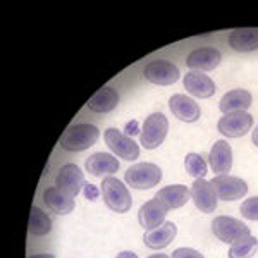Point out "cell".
Instances as JSON below:
<instances>
[{"label":"cell","mask_w":258,"mask_h":258,"mask_svg":"<svg viewBox=\"0 0 258 258\" xmlns=\"http://www.w3.org/2000/svg\"><path fill=\"white\" fill-rule=\"evenodd\" d=\"M167 212L169 210L165 209L157 198L145 202L138 212V220H140L141 227L147 229V231H153V229L160 227L162 224L165 222Z\"/></svg>","instance_id":"cell-13"},{"label":"cell","mask_w":258,"mask_h":258,"mask_svg":"<svg viewBox=\"0 0 258 258\" xmlns=\"http://www.w3.org/2000/svg\"><path fill=\"white\" fill-rule=\"evenodd\" d=\"M102 197L103 202L107 203L110 210L119 212V214H124L131 209L133 205V198L131 193L127 191L126 184L122 181H119L117 177H103L102 181Z\"/></svg>","instance_id":"cell-2"},{"label":"cell","mask_w":258,"mask_h":258,"mask_svg":"<svg viewBox=\"0 0 258 258\" xmlns=\"http://www.w3.org/2000/svg\"><path fill=\"white\" fill-rule=\"evenodd\" d=\"M43 203L48 207L53 214H59V215H66L71 214L74 210V198L68 197L66 193H62L59 188L55 186H50L43 191Z\"/></svg>","instance_id":"cell-21"},{"label":"cell","mask_w":258,"mask_h":258,"mask_svg":"<svg viewBox=\"0 0 258 258\" xmlns=\"http://www.w3.org/2000/svg\"><path fill=\"white\" fill-rule=\"evenodd\" d=\"M169 131V120L162 112H153L143 122L140 133V140L147 150H155L164 143Z\"/></svg>","instance_id":"cell-4"},{"label":"cell","mask_w":258,"mask_h":258,"mask_svg":"<svg viewBox=\"0 0 258 258\" xmlns=\"http://www.w3.org/2000/svg\"><path fill=\"white\" fill-rule=\"evenodd\" d=\"M86 170L97 177H105V176L109 177L119 170V162L110 153L98 152L88 157V160H86Z\"/></svg>","instance_id":"cell-18"},{"label":"cell","mask_w":258,"mask_h":258,"mask_svg":"<svg viewBox=\"0 0 258 258\" xmlns=\"http://www.w3.org/2000/svg\"><path fill=\"white\" fill-rule=\"evenodd\" d=\"M85 186H86V179L76 164L62 165L55 176V188H59L62 193H66L71 198L83 193Z\"/></svg>","instance_id":"cell-6"},{"label":"cell","mask_w":258,"mask_h":258,"mask_svg":"<svg viewBox=\"0 0 258 258\" xmlns=\"http://www.w3.org/2000/svg\"><path fill=\"white\" fill-rule=\"evenodd\" d=\"M28 258H55L53 255H48V253H40V255H31Z\"/></svg>","instance_id":"cell-33"},{"label":"cell","mask_w":258,"mask_h":258,"mask_svg":"<svg viewBox=\"0 0 258 258\" xmlns=\"http://www.w3.org/2000/svg\"><path fill=\"white\" fill-rule=\"evenodd\" d=\"M210 167L215 176H226L232 167V148L226 140H219L214 143L209 155Z\"/></svg>","instance_id":"cell-14"},{"label":"cell","mask_w":258,"mask_h":258,"mask_svg":"<svg viewBox=\"0 0 258 258\" xmlns=\"http://www.w3.org/2000/svg\"><path fill=\"white\" fill-rule=\"evenodd\" d=\"M170 258H205L200 251L197 249H191V248H177L174 249L172 256Z\"/></svg>","instance_id":"cell-28"},{"label":"cell","mask_w":258,"mask_h":258,"mask_svg":"<svg viewBox=\"0 0 258 258\" xmlns=\"http://www.w3.org/2000/svg\"><path fill=\"white\" fill-rule=\"evenodd\" d=\"M28 231H30L31 236H38V238L40 236H47L52 231V219L40 207H31Z\"/></svg>","instance_id":"cell-24"},{"label":"cell","mask_w":258,"mask_h":258,"mask_svg":"<svg viewBox=\"0 0 258 258\" xmlns=\"http://www.w3.org/2000/svg\"><path fill=\"white\" fill-rule=\"evenodd\" d=\"M105 138V145L112 150V153H115L120 159L127 162H135L140 157V147L131 136H127L126 133L119 131L115 127H109L103 133Z\"/></svg>","instance_id":"cell-5"},{"label":"cell","mask_w":258,"mask_h":258,"mask_svg":"<svg viewBox=\"0 0 258 258\" xmlns=\"http://www.w3.org/2000/svg\"><path fill=\"white\" fill-rule=\"evenodd\" d=\"M184 167H186V172L189 176H193L195 179H205L207 176V160L203 159L202 155L198 153H188L184 159Z\"/></svg>","instance_id":"cell-26"},{"label":"cell","mask_w":258,"mask_h":258,"mask_svg":"<svg viewBox=\"0 0 258 258\" xmlns=\"http://www.w3.org/2000/svg\"><path fill=\"white\" fill-rule=\"evenodd\" d=\"M253 126V117L246 110H236L224 114L219 119V131L220 135L227 138H239L244 136Z\"/></svg>","instance_id":"cell-8"},{"label":"cell","mask_w":258,"mask_h":258,"mask_svg":"<svg viewBox=\"0 0 258 258\" xmlns=\"http://www.w3.org/2000/svg\"><path fill=\"white\" fill-rule=\"evenodd\" d=\"M124 179L131 188L145 191V189H152L155 188L162 179V170L159 165L150 164V162H140V164L131 165L126 174H124Z\"/></svg>","instance_id":"cell-3"},{"label":"cell","mask_w":258,"mask_h":258,"mask_svg":"<svg viewBox=\"0 0 258 258\" xmlns=\"http://www.w3.org/2000/svg\"><path fill=\"white\" fill-rule=\"evenodd\" d=\"M169 109L182 122H195L202 115L198 103L186 95H172L169 100Z\"/></svg>","instance_id":"cell-16"},{"label":"cell","mask_w":258,"mask_h":258,"mask_svg":"<svg viewBox=\"0 0 258 258\" xmlns=\"http://www.w3.org/2000/svg\"><path fill=\"white\" fill-rule=\"evenodd\" d=\"M184 88L197 98H210L215 93V83L202 71H191L184 76Z\"/></svg>","instance_id":"cell-17"},{"label":"cell","mask_w":258,"mask_h":258,"mask_svg":"<svg viewBox=\"0 0 258 258\" xmlns=\"http://www.w3.org/2000/svg\"><path fill=\"white\" fill-rule=\"evenodd\" d=\"M212 231L217 236V239L224 241V243H234L236 239L249 234V227L246 224L234 217H229V215L215 217L212 222Z\"/></svg>","instance_id":"cell-9"},{"label":"cell","mask_w":258,"mask_h":258,"mask_svg":"<svg viewBox=\"0 0 258 258\" xmlns=\"http://www.w3.org/2000/svg\"><path fill=\"white\" fill-rule=\"evenodd\" d=\"M148 258H170V256L165 255V253H155V255H150Z\"/></svg>","instance_id":"cell-34"},{"label":"cell","mask_w":258,"mask_h":258,"mask_svg":"<svg viewBox=\"0 0 258 258\" xmlns=\"http://www.w3.org/2000/svg\"><path fill=\"white\" fill-rule=\"evenodd\" d=\"M258 248V239L255 236L248 234L243 236V238L236 239L234 243H231V248H229V258H251L255 255Z\"/></svg>","instance_id":"cell-25"},{"label":"cell","mask_w":258,"mask_h":258,"mask_svg":"<svg viewBox=\"0 0 258 258\" xmlns=\"http://www.w3.org/2000/svg\"><path fill=\"white\" fill-rule=\"evenodd\" d=\"M177 234V227L174 222H164L160 227L147 231L143 236V243L152 249H162L169 246Z\"/></svg>","instance_id":"cell-19"},{"label":"cell","mask_w":258,"mask_h":258,"mask_svg":"<svg viewBox=\"0 0 258 258\" xmlns=\"http://www.w3.org/2000/svg\"><path fill=\"white\" fill-rule=\"evenodd\" d=\"M229 47L236 52L258 50V28H239L229 35Z\"/></svg>","instance_id":"cell-20"},{"label":"cell","mask_w":258,"mask_h":258,"mask_svg":"<svg viewBox=\"0 0 258 258\" xmlns=\"http://www.w3.org/2000/svg\"><path fill=\"white\" fill-rule=\"evenodd\" d=\"M251 93L248 90H231L220 98L219 102V109L224 114L229 112H236V110H246L251 105Z\"/></svg>","instance_id":"cell-23"},{"label":"cell","mask_w":258,"mask_h":258,"mask_svg":"<svg viewBox=\"0 0 258 258\" xmlns=\"http://www.w3.org/2000/svg\"><path fill=\"white\" fill-rule=\"evenodd\" d=\"M222 60V55H220V50L212 48V47H203V48H197L193 52H189V55L186 57V66L193 71H202V73H207V71H214Z\"/></svg>","instance_id":"cell-12"},{"label":"cell","mask_w":258,"mask_h":258,"mask_svg":"<svg viewBox=\"0 0 258 258\" xmlns=\"http://www.w3.org/2000/svg\"><path fill=\"white\" fill-rule=\"evenodd\" d=\"M191 198H193L197 209L202 210L203 214H212L217 209V193L210 184V181L195 179L193 186H191Z\"/></svg>","instance_id":"cell-11"},{"label":"cell","mask_w":258,"mask_h":258,"mask_svg":"<svg viewBox=\"0 0 258 258\" xmlns=\"http://www.w3.org/2000/svg\"><path fill=\"white\" fill-rule=\"evenodd\" d=\"M117 258H138V255L136 253H133V251H120Z\"/></svg>","instance_id":"cell-31"},{"label":"cell","mask_w":258,"mask_h":258,"mask_svg":"<svg viewBox=\"0 0 258 258\" xmlns=\"http://www.w3.org/2000/svg\"><path fill=\"white\" fill-rule=\"evenodd\" d=\"M136 131H138V124H136V120H133V122H129V124H127V127H126V135L129 136V135H133V133H135V135H136Z\"/></svg>","instance_id":"cell-30"},{"label":"cell","mask_w":258,"mask_h":258,"mask_svg":"<svg viewBox=\"0 0 258 258\" xmlns=\"http://www.w3.org/2000/svg\"><path fill=\"white\" fill-rule=\"evenodd\" d=\"M143 76L152 83V85H159V86H169L174 85L181 73H179L177 66L172 64L169 60L159 59V60H152L148 62L143 68Z\"/></svg>","instance_id":"cell-7"},{"label":"cell","mask_w":258,"mask_h":258,"mask_svg":"<svg viewBox=\"0 0 258 258\" xmlns=\"http://www.w3.org/2000/svg\"><path fill=\"white\" fill-rule=\"evenodd\" d=\"M100 138V129L95 124L80 122L73 124L60 136L59 145L66 152H85L93 147Z\"/></svg>","instance_id":"cell-1"},{"label":"cell","mask_w":258,"mask_h":258,"mask_svg":"<svg viewBox=\"0 0 258 258\" xmlns=\"http://www.w3.org/2000/svg\"><path fill=\"white\" fill-rule=\"evenodd\" d=\"M119 103V93L110 86H103L97 93H93V97L88 100V109L97 112V114H107L112 112Z\"/></svg>","instance_id":"cell-22"},{"label":"cell","mask_w":258,"mask_h":258,"mask_svg":"<svg viewBox=\"0 0 258 258\" xmlns=\"http://www.w3.org/2000/svg\"><path fill=\"white\" fill-rule=\"evenodd\" d=\"M189 197H191V189L184 184L165 186V188L157 191V195H155V198L159 200L167 210H176V209L184 207L186 203L189 202Z\"/></svg>","instance_id":"cell-15"},{"label":"cell","mask_w":258,"mask_h":258,"mask_svg":"<svg viewBox=\"0 0 258 258\" xmlns=\"http://www.w3.org/2000/svg\"><path fill=\"white\" fill-rule=\"evenodd\" d=\"M251 141H253V145L255 147H258V126L253 129V135H251Z\"/></svg>","instance_id":"cell-32"},{"label":"cell","mask_w":258,"mask_h":258,"mask_svg":"<svg viewBox=\"0 0 258 258\" xmlns=\"http://www.w3.org/2000/svg\"><path fill=\"white\" fill-rule=\"evenodd\" d=\"M241 215L248 220H258V197H251L241 203Z\"/></svg>","instance_id":"cell-27"},{"label":"cell","mask_w":258,"mask_h":258,"mask_svg":"<svg viewBox=\"0 0 258 258\" xmlns=\"http://www.w3.org/2000/svg\"><path fill=\"white\" fill-rule=\"evenodd\" d=\"M214 186L217 198L222 202H234V200L243 198L248 193V184L239 177L232 176H215L210 181Z\"/></svg>","instance_id":"cell-10"},{"label":"cell","mask_w":258,"mask_h":258,"mask_svg":"<svg viewBox=\"0 0 258 258\" xmlns=\"http://www.w3.org/2000/svg\"><path fill=\"white\" fill-rule=\"evenodd\" d=\"M83 193H85V197L88 200L98 198V188H97V186H93V184H86L85 189H83Z\"/></svg>","instance_id":"cell-29"}]
</instances>
